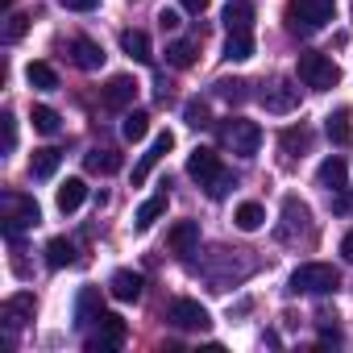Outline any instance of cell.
Segmentation results:
<instances>
[{"instance_id":"1","label":"cell","mask_w":353,"mask_h":353,"mask_svg":"<svg viewBox=\"0 0 353 353\" xmlns=\"http://www.w3.org/2000/svg\"><path fill=\"white\" fill-rule=\"evenodd\" d=\"M188 174H192V179H196V183H200L212 200H221V196L233 188V174L225 170L221 154H216V150H204V145L188 158Z\"/></svg>"},{"instance_id":"2","label":"cell","mask_w":353,"mask_h":353,"mask_svg":"<svg viewBox=\"0 0 353 353\" xmlns=\"http://www.w3.org/2000/svg\"><path fill=\"white\" fill-rule=\"evenodd\" d=\"M336 17V0H287V21L295 34H316Z\"/></svg>"},{"instance_id":"3","label":"cell","mask_w":353,"mask_h":353,"mask_svg":"<svg viewBox=\"0 0 353 353\" xmlns=\"http://www.w3.org/2000/svg\"><path fill=\"white\" fill-rule=\"evenodd\" d=\"M336 287H341V274L328 262H303L291 274V291H299V295H332Z\"/></svg>"},{"instance_id":"4","label":"cell","mask_w":353,"mask_h":353,"mask_svg":"<svg viewBox=\"0 0 353 353\" xmlns=\"http://www.w3.org/2000/svg\"><path fill=\"white\" fill-rule=\"evenodd\" d=\"M299 79H303V88H312V92H328V88L341 83V67H336L328 54H320V50H303V54H299Z\"/></svg>"},{"instance_id":"5","label":"cell","mask_w":353,"mask_h":353,"mask_svg":"<svg viewBox=\"0 0 353 353\" xmlns=\"http://www.w3.org/2000/svg\"><path fill=\"white\" fill-rule=\"evenodd\" d=\"M221 145L233 150L237 158H254V154L262 150V129H258V121H245V117L225 121V125H221Z\"/></svg>"},{"instance_id":"6","label":"cell","mask_w":353,"mask_h":353,"mask_svg":"<svg viewBox=\"0 0 353 353\" xmlns=\"http://www.w3.org/2000/svg\"><path fill=\"white\" fill-rule=\"evenodd\" d=\"M0 216H5L9 237H17L21 229H34V225L42 221L34 196H21V192H5V196H0Z\"/></svg>"},{"instance_id":"7","label":"cell","mask_w":353,"mask_h":353,"mask_svg":"<svg viewBox=\"0 0 353 353\" xmlns=\"http://www.w3.org/2000/svg\"><path fill=\"white\" fill-rule=\"evenodd\" d=\"M258 100H262V108L266 112H295L299 108V88L291 83V79H270L262 92H258Z\"/></svg>"},{"instance_id":"8","label":"cell","mask_w":353,"mask_h":353,"mask_svg":"<svg viewBox=\"0 0 353 353\" xmlns=\"http://www.w3.org/2000/svg\"><path fill=\"white\" fill-rule=\"evenodd\" d=\"M100 336H92L88 341V349L92 353H108V349H121L125 345V336H129V328H125V320L117 316V312H100Z\"/></svg>"},{"instance_id":"9","label":"cell","mask_w":353,"mask_h":353,"mask_svg":"<svg viewBox=\"0 0 353 353\" xmlns=\"http://www.w3.org/2000/svg\"><path fill=\"white\" fill-rule=\"evenodd\" d=\"M166 320L174 324V328H188V332H204L212 320H208V312L196 303V299H174L170 307H166Z\"/></svg>"},{"instance_id":"10","label":"cell","mask_w":353,"mask_h":353,"mask_svg":"<svg viewBox=\"0 0 353 353\" xmlns=\"http://www.w3.org/2000/svg\"><path fill=\"white\" fill-rule=\"evenodd\" d=\"M133 96H137V79H133V75H112V79L104 83V92H100L104 108H112V112L129 108V104H133Z\"/></svg>"},{"instance_id":"11","label":"cell","mask_w":353,"mask_h":353,"mask_svg":"<svg viewBox=\"0 0 353 353\" xmlns=\"http://www.w3.org/2000/svg\"><path fill=\"white\" fill-rule=\"evenodd\" d=\"M170 145H174V133H170V129H166V133H158V137L150 141V150H145V154H141V162L133 166V183H137V188H141V183L150 179V170L158 166V158H162V154H166Z\"/></svg>"},{"instance_id":"12","label":"cell","mask_w":353,"mask_h":353,"mask_svg":"<svg viewBox=\"0 0 353 353\" xmlns=\"http://www.w3.org/2000/svg\"><path fill=\"white\" fill-rule=\"evenodd\" d=\"M166 241H170V250L179 254V258H192V254L200 250V225H196V221H179V225L170 229Z\"/></svg>"},{"instance_id":"13","label":"cell","mask_w":353,"mask_h":353,"mask_svg":"<svg viewBox=\"0 0 353 353\" xmlns=\"http://www.w3.org/2000/svg\"><path fill=\"white\" fill-rule=\"evenodd\" d=\"M108 295L121 299V303L141 299V274H137V270H117V274L108 279Z\"/></svg>"},{"instance_id":"14","label":"cell","mask_w":353,"mask_h":353,"mask_svg":"<svg viewBox=\"0 0 353 353\" xmlns=\"http://www.w3.org/2000/svg\"><path fill=\"white\" fill-rule=\"evenodd\" d=\"M30 320H34V295H30V291L9 295V299H5V324H9V328H21V324H30Z\"/></svg>"},{"instance_id":"15","label":"cell","mask_w":353,"mask_h":353,"mask_svg":"<svg viewBox=\"0 0 353 353\" xmlns=\"http://www.w3.org/2000/svg\"><path fill=\"white\" fill-rule=\"evenodd\" d=\"M71 63H75L79 71H100L104 50H100L92 38H75V42H71Z\"/></svg>"},{"instance_id":"16","label":"cell","mask_w":353,"mask_h":353,"mask_svg":"<svg viewBox=\"0 0 353 353\" xmlns=\"http://www.w3.org/2000/svg\"><path fill=\"white\" fill-rule=\"evenodd\" d=\"M254 5L250 0H229L225 5V26H229V34H245V30H254Z\"/></svg>"},{"instance_id":"17","label":"cell","mask_w":353,"mask_h":353,"mask_svg":"<svg viewBox=\"0 0 353 353\" xmlns=\"http://www.w3.org/2000/svg\"><path fill=\"white\" fill-rule=\"evenodd\" d=\"M59 162H63V154H59L54 145H42V150H34V158H30V174H34V179H50V174L59 170Z\"/></svg>"},{"instance_id":"18","label":"cell","mask_w":353,"mask_h":353,"mask_svg":"<svg viewBox=\"0 0 353 353\" xmlns=\"http://www.w3.org/2000/svg\"><path fill=\"white\" fill-rule=\"evenodd\" d=\"M316 174H320V183H324L328 192H345V158H341V154H332V158H324Z\"/></svg>"},{"instance_id":"19","label":"cell","mask_w":353,"mask_h":353,"mask_svg":"<svg viewBox=\"0 0 353 353\" xmlns=\"http://www.w3.org/2000/svg\"><path fill=\"white\" fill-rule=\"evenodd\" d=\"M121 50H125L129 59H137V63H150V59H154L150 34H141V30H125V34H121Z\"/></svg>"},{"instance_id":"20","label":"cell","mask_w":353,"mask_h":353,"mask_svg":"<svg viewBox=\"0 0 353 353\" xmlns=\"http://www.w3.org/2000/svg\"><path fill=\"white\" fill-rule=\"evenodd\" d=\"M324 133L332 145H349L353 141V125H349V108H336L328 121H324Z\"/></svg>"},{"instance_id":"21","label":"cell","mask_w":353,"mask_h":353,"mask_svg":"<svg viewBox=\"0 0 353 353\" xmlns=\"http://www.w3.org/2000/svg\"><path fill=\"white\" fill-rule=\"evenodd\" d=\"M83 200H88V183H83V179H67V183L59 188V212H75Z\"/></svg>"},{"instance_id":"22","label":"cell","mask_w":353,"mask_h":353,"mask_svg":"<svg viewBox=\"0 0 353 353\" xmlns=\"http://www.w3.org/2000/svg\"><path fill=\"white\" fill-rule=\"evenodd\" d=\"M75 262V245L67 241V237H50V245H46V266L50 270H63V266H71Z\"/></svg>"},{"instance_id":"23","label":"cell","mask_w":353,"mask_h":353,"mask_svg":"<svg viewBox=\"0 0 353 353\" xmlns=\"http://www.w3.org/2000/svg\"><path fill=\"white\" fill-rule=\"evenodd\" d=\"M96 320H100V295H96V287H88V291L79 295V303H75V324L88 328V324H96Z\"/></svg>"},{"instance_id":"24","label":"cell","mask_w":353,"mask_h":353,"mask_svg":"<svg viewBox=\"0 0 353 353\" xmlns=\"http://www.w3.org/2000/svg\"><path fill=\"white\" fill-rule=\"evenodd\" d=\"M225 59L229 63H245V59H254V34L245 30V34H229V42H225Z\"/></svg>"},{"instance_id":"25","label":"cell","mask_w":353,"mask_h":353,"mask_svg":"<svg viewBox=\"0 0 353 353\" xmlns=\"http://www.w3.org/2000/svg\"><path fill=\"white\" fill-rule=\"evenodd\" d=\"M26 79H30V88H42V92H54L59 88V71L50 63H30L26 67Z\"/></svg>"},{"instance_id":"26","label":"cell","mask_w":353,"mask_h":353,"mask_svg":"<svg viewBox=\"0 0 353 353\" xmlns=\"http://www.w3.org/2000/svg\"><path fill=\"white\" fill-rule=\"evenodd\" d=\"M166 200H170V196H166V192H158V196H150V200L137 208V216H133V221H137V229H141V233H145V229L166 212Z\"/></svg>"},{"instance_id":"27","label":"cell","mask_w":353,"mask_h":353,"mask_svg":"<svg viewBox=\"0 0 353 353\" xmlns=\"http://www.w3.org/2000/svg\"><path fill=\"white\" fill-rule=\"evenodd\" d=\"M88 170L92 174H117L121 170V154L117 150H92L88 154Z\"/></svg>"},{"instance_id":"28","label":"cell","mask_w":353,"mask_h":353,"mask_svg":"<svg viewBox=\"0 0 353 353\" xmlns=\"http://www.w3.org/2000/svg\"><path fill=\"white\" fill-rule=\"evenodd\" d=\"M233 221H237V229H241V233H258V229H262V221H266V208L250 200V204H241V208H237V216H233Z\"/></svg>"},{"instance_id":"29","label":"cell","mask_w":353,"mask_h":353,"mask_svg":"<svg viewBox=\"0 0 353 353\" xmlns=\"http://www.w3.org/2000/svg\"><path fill=\"white\" fill-rule=\"evenodd\" d=\"M166 63L179 67V71H188V67L196 63V42H188V38H183V42H170V46H166Z\"/></svg>"},{"instance_id":"30","label":"cell","mask_w":353,"mask_h":353,"mask_svg":"<svg viewBox=\"0 0 353 353\" xmlns=\"http://www.w3.org/2000/svg\"><path fill=\"white\" fill-rule=\"evenodd\" d=\"M121 133H125V141H141V137L150 133V117H145V112H125Z\"/></svg>"},{"instance_id":"31","label":"cell","mask_w":353,"mask_h":353,"mask_svg":"<svg viewBox=\"0 0 353 353\" xmlns=\"http://www.w3.org/2000/svg\"><path fill=\"white\" fill-rule=\"evenodd\" d=\"M307 141H312V133L299 125V129H283V137H279V145H283V154L287 158H295L299 150H307Z\"/></svg>"},{"instance_id":"32","label":"cell","mask_w":353,"mask_h":353,"mask_svg":"<svg viewBox=\"0 0 353 353\" xmlns=\"http://www.w3.org/2000/svg\"><path fill=\"white\" fill-rule=\"evenodd\" d=\"M30 121H34V129H38V133H59V112H54V108H46V104H38Z\"/></svg>"},{"instance_id":"33","label":"cell","mask_w":353,"mask_h":353,"mask_svg":"<svg viewBox=\"0 0 353 353\" xmlns=\"http://www.w3.org/2000/svg\"><path fill=\"white\" fill-rule=\"evenodd\" d=\"M245 88H250V83H241V79H221V83H216V96L229 100V104H241V100H245Z\"/></svg>"},{"instance_id":"34","label":"cell","mask_w":353,"mask_h":353,"mask_svg":"<svg viewBox=\"0 0 353 353\" xmlns=\"http://www.w3.org/2000/svg\"><path fill=\"white\" fill-rule=\"evenodd\" d=\"M26 30H30V17H26V13H9V21H5V42H21Z\"/></svg>"},{"instance_id":"35","label":"cell","mask_w":353,"mask_h":353,"mask_svg":"<svg viewBox=\"0 0 353 353\" xmlns=\"http://www.w3.org/2000/svg\"><path fill=\"white\" fill-rule=\"evenodd\" d=\"M183 117H188V125H196V129H204V125H208V104H204V100H188V108H183Z\"/></svg>"},{"instance_id":"36","label":"cell","mask_w":353,"mask_h":353,"mask_svg":"<svg viewBox=\"0 0 353 353\" xmlns=\"http://www.w3.org/2000/svg\"><path fill=\"white\" fill-rule=\"evenodd\" d=\"M13 145H17V121L13 112H5V154H13Z\"/></svg>"},{"instance_id":"37","label":"cell","mask_w":353,"mask_h":353,"mask_svg":"<svg viewBox=\"0 0 353 353\" xmlns=\"http://www.w3.org/2000/svg\"><path fill=\"white\" fill-rule=\"evenodd\" d=\"M59 5L71 13H92V9H100V0H59Z\"/></svg>"},{"instance_id":"38","label":"cell","mask_w":353,"mask_h":353,"mask_svg":"<svg viewBox=\"0 0 353 353\" xmlns=\"http://www.w3.org/2000/svg\"><path fill=\"white\" fill-rule=\"evenodd\" d=\"M158 21H162V30H174V26H179V13H170V9H162V17H158Z\"/></svg>"},{"instance_id":"39","label":"cell","mask_w":353,"mask_h":353,"mask_svg":"<svg viewBox=\"0 0 353 353\" xmlns=\"http://www.w3.org/2000/svg\"><path fill=\"white\" fill-rule=\"evenodd\" d=\"M179 5H183L188 13H204V9H208V0H179Z\"/></svg>"},{"instance_id":"40","label":"cell","mask_w":353,"mask_h":353,"mask_svg":"<svg viewBox=\"0 0 353 353\" xmlns=\"http://www.w3.org/2000/svg\"><path fill=\"white\" fill-rule=\"evenodd\" d=\"M341 254H345V262H353V233H345V241H341Z\"/></svg>"}]
</instances>
